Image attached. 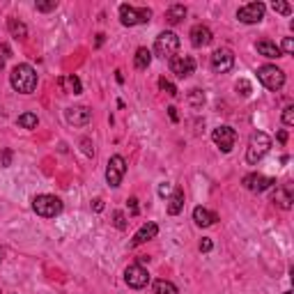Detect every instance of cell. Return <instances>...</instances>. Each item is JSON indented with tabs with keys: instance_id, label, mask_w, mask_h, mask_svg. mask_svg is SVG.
<instances>
[{
	"instance_id": "6da1fadb",
	"label": "cell",
	"mask_w": 294,
	"mask_h": 294,
	"mask_svg": "<svg viewBox=\"0 0 294 294\" xmlns=\"http://www.w3.org/2000/svg\"><path fill=\"white\" fill-rule=\"evenodd\" d=\"M10 83L16 92L30 94V92H35V87H37V72H35L30 64H16L10 74Z\"/></svg>"
},
{
	"instance_id": "7a4b0ae2",
	"label": "cell",
	"mask_w": 294,
	"mask_h": 294,
	"mask_svg": "<svg viewBox=\"0 0 294 294\" xmlns=\"http://www.w3.org/2000/svg\"><path fill=\"white\" fill-rule=\"evenodd\" d=\"M271 147V138L265 134V131H255V134L251 136V140H248V150H246V161L251 166H255L257 161L265 159V154L269 152Z\"/></svg>"
},
{
	"instance_id": "3957f363",
	"label": "cell",
	"mask_w": 294,
	"mask_h": 294,
	"mask_svg": "<svg viewBox=\"0 0 294 294\" xmlns=\"http://www.w3.org/2000/svg\"><path fill=\"white\" fill-rule=\"evenodd\" d=\"M32 209L44 218H53L62 212V200L55 198V195H48V193H42L32 200Z\"/></svg>"
},
{
	"instance_id": "277c9868",
	"label": "cell",
	"mask_w": 294,
	"mask_h": 294,
	"mask_svg": "<svg viewBox=\"0 0 294 294\" xmlns=\"http://www.w3.org/2000/svg\"><path fill=\"white\" fill-rule=\"evenodd\" d=\"M177 51H179V37L175 32H161L159 37H156V42H154V53L159 55V58H175L177 55Z\"/></svg>"
},
{
	"instance_id": "5b68a950",
	"label": "cell",
	"mask_w": 294,
	"mask_h": 294,
	"mask_svg": "<svg viewBox=\"0 0 294 294\" xmlns=\"http://www.w3.org/2000/svg\"><path fill=\"white\" fill-rule=\"evenodd\" d=\"M257 78H260L262 85L271 92L280 90V87L285 85V74H283V69H278L276 64H265V67H260L257 69Z\"/></svg>"
},
{
	"instance_id": "8992f818",
	"label": "cell",
	"mask_w": 294,
	"mask_h": 294,
	"mask_svg": "<svg viewBox=\"0 0 294 294\" xmlns=\"http://www.w3.org/2000/svg\"><path fill=\"white\" fill-rule=\"evenodd\" d=\"M124 173H126V161H124V156H120V154L111 156V161H108V166H106V182L111 184L113 188L120 186L122 177H124Z\"/></svg>"
},
{
	"instance_id": "52a82bcc",
	"label": "cell",
	"mask_w": 294,
	"mask_h": 294,
	"mask_svg": "<svg viewBox=\"0 0 294 294\" xmlns=\"http://www.w3.org/2000/svg\"><path fill=\"white\" fill-rule=\"evenodd\" d=\"M265 12H267V7L262 5V3H248V5L239 7L237 19H239L241 23H260V21L265 19Z\"/></svg>"
},
{
	"instance_id": "ba28073f",
	"label": "cell",
	"mask_w": 294,
	"mask_h": 294,
	"mask_svg": "<svg viewBox=\"0 0 294 294\" xmlns=\"http://www.w3.org/2000/svg\"><path fill=\"white\" fill-rule=\"evenodd\" d=\"M212 140L221 147V152H232V147H235L237 143V131L232 129V126H218V129H214L212 134Z\"/></svg>"
},
{
	"instance_id": "9c48e42d",
	"label": "cell",
	"mask_w": 294,
	"mask_h": 294,
	"mask_svg": "<svg viewBox=\"0 0 294 294\" xmlns=\"http://www.w3.org/2000/svg\"><path fill=\"white\" fill-rule=\"evenodd\" d=\"M232 67H235V55L230 48H218L212 53V69L216 74H227Z\"/></svg>"
},
{
	"instance_id": "30bf717a",
	"label": "cell",
	"mask_w": 294,
	"mask_h": 294,
	"mask_svg": "<svg viewBox=\"0 0 294 294\" xmlns=\"http://www.w3.org/2000/svg\"><path fill=\"white\" fill-rule=\"evenodd\" d=\"M170 72L177 78H188L195 72V60L191 55H175V58H170Z\"/></svg>"
},
{
	"instance_id": "8fae6325",
	"label": "cell",
	"mask_w": 294,
	"mask_h": 294,
	"mask_svg": "<svg viewBox=\"0 0 294 294\" xmlns=\"http://www.w3.org/2000/svg\"><path fill=\"white\" fill-rule=\"evenodd\" d=\"M124 280L129 287L143 289L145 285L150 283V274L143 269V265H131V267H126V271H124Z\"/></svg>"
},
{
	"instance_id": "7c38bea8",
	"label": "cell",
	"mask_w": 294,
	"mask_h": 294,
	"mask_svg": "<svg viewBox=\"0 0 294 294\" xmlns=\"http://www.w3.org/2000/svg\"><path fill=\"white\" fill-rule=\"evenodd\" d=\"M271 184H276V179L265 177V175H257V173L246 175V177H244V186H246L248 191H253V193H262V191H267V188H269Z\"/></svg>"
},
{
	"instance_id": "4fadbf2b",
	"label": "cell",
	"mask_w": 294,
	"mask_h": 294,
	"mask_svg": "<svg viewBox=\"0 0 294 294\" xmlns=\"http://www.w3.org/2000/svg\"><path fill=\"white\" fill-rule=\"evenodd\" d=\"M191 44L195 48H203V46H207V44H212V39H214V35H212V30L207 28V25H203V23H198V25H193L191 28Z\"/></svg>"
},
{
	"instance_id": "5bb4252c",
	"label": "cell",
	"mask_w": 294,
	"mask_h": 294,
	"mask_svg": "<svg viewBox=\"0 0 294 294\" xmlns=\"http://www.w3.org/2000/svg\"><path fill=\"white\" fill-rule=\"evenodd\" d=\"M64 117H67V122H69V124H74V126H85L87 122H90L92 113L87 111L85 106H72V108H67Z\"/></svg>"
},
{
	"instance_id": "9a60e30c",
	"label": "cell",
	"mask_w": 294,
	"mask_h": 294,
	"mask_svg": "<svg viewBox=\"0 0 294 294\" xmlns=\"http://www.w3.org/2000/svg\"><path fill=\"white\" fill-rule=\"evenodd\" d=\"M156 232H159V225H156V223H145V225L134 235V239H131V246H140V244H145V241L154 239Z\"/></svg>"
},
{
	"instance_id": "2e32d148",
	"label": "cell",
	"mask_w": 294,
	"mask_h": 294,
	"mask_svg": "<svg viewBox=\"0 0 294 294\" xmlns=\"http://www.w3.org/2000/svg\"><path fill=\"white\" fill-rule=\"evenodd\" d=\"M193 221H195V225H200V227H209L218 221V216L205 207H195L193 209Z\"/></svg>"
},
{
	"instance_id": "e0dca14e",
	"label": "cell",
	"mask_w": 294,
	"mask_h": 294,
	"mask_svg": "<svg viewBox=\"0 0 294 294\" xmlns=\"http://www.w3.org/2000/svg\"><path fill=\"white\" fill-rule=\"evenodd\" d=\"M182 209H184V191L182 188H175L170 200H168V214L170 216H177Z\"/></svg>"
},
{
	"instance_id": "ac0fdd59",
	"label": "cell",
	"mask_w": 294,
	"mask_h": 294,
	"mask_svg": "<svg viewBox=\"0 0 294 294\" xmlns=\"http://www.w3.org/2000/svg\"><path fill=\"white\" fill-rule=\"evenodd\" d=\"M150 62H152V51L150 48H138L136 55H134V67L143 72V69L150 67Z\"/></svg>"
},
{
	"instance_id": "d6986e66",
	"label": "cell",
	"mask_w": 294,
	"mask_h": 294,
	"mask_svg": "<svg viewBox=\"0 0 294 294\" xmlns=\"http://www.w3.org/2000/svg\"><path fill=\"white\" fill-rule=\"evenodd\" d=\"M120 21L122 25H136L138 23V10L131 5H120Z\"/></svg>"
},
{
	"instance_id": "ffe728a7",
	"label": "cell",
	"mask_w": 294,
	"mask_h": 294,
	"mask_svg": "<svg viewBox=\"0 0 294 294\" xmlns=\"http://www.w3.org/2000/svg\"><path fill=\"white\" fill-rule=\"evenodd\" d=\"M255 48H257V53L260 55H265V58H280V48L276 46L274 42H257L255 44Z\"/></svg>"
},
{
	"instance_id": "44dd1931",
	"label": "cell",
	"mask_w": 294,
	"mask_h": 294,
	"mask_svg": "<svg viewBox=\"0 0 294 294\" xmlns=\"http://www.w3.org/2000/svg\"><path fill=\"white\" fill-rule=\"evenodd\" d=\"M274 203L280 205L283 209H289V207H292V193H289L287 186H283V188H278V191H276Z\"/></svg>"
},
{
	"instance_id": "7402d4cb",
	"label": "cell",
	"mask_w": 294,
	"mask_h": 294,
	"mask_svg": "<svg viewBox=\"0 0 294 294\" xmlns=\"http://www.w3.org/2000/svg\"><path fill=\"white\" fill-rule=\"evenodd\" d=\"M184 16H186V7H184V5H173L168 10V14H166V19H168L170 25H177Z\"/></svg>"
},
{
	"instance_id": "603a6c76",
	"label": "cell",
	"mask_w": 294,
	"mask_h": 294,
	"mask_svg": "<svg viewBox=\"0 0 294 294\" xmlns=\"http://www.w3.org/2000/svg\"><path fill=\"white\" fill-rule=\"evenodd\" d=\"M152 289H154V294H179L177 285H173L170 280H154Z\"/></svg>"
},
{
	"instance_id": "cb8c5ba5",
	"label": "cell",
	"mask_w": 294,
	"mask_h": 294,
	"mask_svg": "<svg viewBox=\"0 0 294 294\" xmlns=\"http://www.w3.org/2000/svg\"><path fill=\"white\" fill-rule=\"evenodd\" d=\"M7 28H10V32L14 35L16 39H25L28 37V28H25L21 21H16V19H10L7 21Z\"/></svg>"
},
{
	"instance_id": "d4e9b609",
	"label": "cell",
	"mask_w": 294,
	"mask_h": 294,
	"mask_svg": "<svg viewBox=\"0 0 294 294\" xmlns=\"http://www.w3.org/2000/svg\"><path fill=\"white\" fill-rule=\"evenodd\" d=\"M16 124L23 126V129H37L39 120H37V115H35V113H23V115H19Z\"/></svg>"
},
{
	"instance_id": "484cf974",
	"label": "cell",
	"mask_w": 294,
	"mask_h": 294,
	"mask_svg": "<svg viewBox=\"0 0 294 294\" xmlns=\"http://www.w3.org/2000/svg\"><path fill=\"white\" fill-rule=\"evenodd\" d=\"M188 104H191L193 108H203V104H205L203 90H191L188 92Z\"/></svg>"
},
{
	"instance_id": "4316f807",
	"label": "cell",
	"mask_w": 294,
	"mask_h": 294,
	"mask_svg": "<svg viewBox=\"0 0 294 294\" xmlns=\"http://www.w3.org/2000/svg\"><path fill=\"white\" fill-rule=\"evenodd\" d=\"M64 83H67V85H69V92H74V94H81V92H83L81 81H78L76 76H69L67 81H64V78H62V81H60V85H64Z\"/></svg>"
},
{
	"instance_id": "83f0119b",
	"label": "cell",
	"mask_w": 294,
	"mask_h": 294,
	"mask_svg": "<svg viewBox=\"0 0 294 294\" xmlns=\"http://www.w3.org/2000/svg\"><path fill=\"white\" fill-rule=\"evenodd\" d=\"M35 7H37V12H53L58 7V3L55 0H39Z\"/></svg>"
},
{
	"instance_id": "f1b7e54d",
	"label": "cell",
	"mask_w": 294,
	"mask_h": 294,
	"mask_svg": "<svg viewBox=\"0 0 294 294\" xmlns=\"http://www.w3.org/2000/svg\"><path fill=\"white\" fill-rule=\"evenodd\" d=\"M274 12H278V14L289 16V14H292V7H289L287 3H283V0H276V3H274Z\"/></svg>"
},
{
	"instance_id": "f546056e",
	"label": "cell",
	"mask_w": 294,
	"mask_h": 294,
	"mask_svg": "<svg viewBox=\"0 0 294 294\" xmlns=\"http://www.w3.org/2000/svg\"><path fill=\"white\" fill-rule=\"evenodd\" d=\"M283 124H287V126L294 124V106H285V111H283Z\"/></svg>"
},
{
	"instance_id": "4dcf8cb0",
	"label": "cell",
	"mask_w": 294,
	"mask_h": 294,
	"mask_svg": "<svg viewBox=\"0 0 294 294\" xmlns=\"http://www.w3.org/2000/svg\"><path fill=\"white\" fill-rule=\"evenodd\" d=\"M159 87H161V90L168 92L170 96H177V87H175L170 81H166V78H161V81H159Z\"/></svg>"
},
{
	"instance_id": "1f68e13d",
	"label": "cell",
	"mask_w": 294,
	"mask_h": 294,
	"mask_svg": "<svg viewBox=\"0 0 294 294\" xmlns=\"http://www.w3.org/2000/svg\"><path fill=\"white\" fill-rule=\"evenodd\" d=\"M150 19H152L150 7H140L138 10V23H150Z\"/></svg>"
},
{
	"instance_id": "d6a6232c",
	"label": "cell",
	"mask_w": 294,
	"mask_h": 294,
	"mask_svg": "<svg viewBox=\"0 0 294 294\" xmlns=\"http://www.w3.org/2000/svg\"><path fill=\"white\" fill-rule=\"evenodd\" d=\"M113 223H115L117 230H124V227H126V216L122 212H115V214H113Z\"/></svg>"
},
{
	"instance_id": "836d02e7",
	"label": "cell",
	"mask_w": 294,
	"mask_h": 294,
	"mask_svg": "<svg viewBox=\"0 0 294 294\" xmlns=\"http://www.w3.org/2000/svg\"><path fill=\"white\" fill-rule=\"evenodd\" d=\"M280 53H285V55H289L294 51V42H292V37H285L283 39V44H280Z\"/></svg>"
},
{
	"instance_id": "e575fe53",
	"label": "cell",
	"mask_w": 294,
	"mask_h": 294,
	"mask_svg": "<svg viewBox=\"0 0 294 294\" xmlns=\"http://www.w3.org/2000/svg\"><path fill=\"white\" fill-rule=\"evenodd\" d=\"M10 53H12L10 46H7V44H0V69L5 67V60L10 58Z\"/></svg>"
},
{
	"instance_id": "d590c367",
	"label": "cell",
	"mask_w": 294,
	"mask_h": 294,
	"mask_svg": "<svg viewBox=\"0 0 294 294\" xmlns=\"http://www.w3.org/2000/svg\"><path fill=\"white\" fill-rule=\"evenodd\" d=\"M237 90H241L239 92L241 96H248V94H251V83H248V81H239V83H237Z\"/></svg>"
},
{
	"instance_id": "8d00e7d4",
	"label": "cell",
	"mask_w": 294,
	"mask_h": 294,
	"mask_svg": "<svg viewBox=\"0 0 294 294\" xmlns=\"http://www.w3.org/2000/svg\"><path fill=\"white\" fill-rule=\"evenodd\" d=\"M81 145H83V152H85L87 156H92V154H94V147H92L90 138H83V140H81Z\"/></svg>"
},
{
	"instance_id": "74e56055",
	"label": "cell",
	"mask_w": 294,
	"mask_h": 294,
	"mask_svg": "<svg viewBox=\"0 0 294 294\" xmlns=\"http://www.w3.org/2000/svg\"><path fill=\"white\" fill-rule=\"evenodd\" d=\"M212 248H214L212 239H203V241H200V251H203V253H209Z\"/></svg>"
},
{
	"instance_id": "f35d334b",
	"label": "cell",
	"mask_w": 294,
	"mask_h": 294,
	"mask_svg": "<svg viewBox=\"0 0 294 294\" xmlns=\"http://www.w3.org/2000/svg\"><path fill=\"white\" fill-rule=\"evenodd\" d=\"M126 203H129V212H131V216H136V214H138V200H136V198H129Z\"/></svg>"
},
{
	"instance_id": "ab89813d",
	"label": "cell",
	"mask_w": 294,
	"mask_h": 294,
	"mask_svg": "<svg viewBox=\"0 0 294 294\" xmlns=\"http://www.w3.org/2000/svg\"><path fill=\"white\" fill-rule=\"evenodd\" d=\"M168 193H170V184H161V186H159V195H161V198H166V195H168Z\"/></svg>"
},
{
	"instance_id": "60d3db41",
	"label": "cell",
	"mask_w": 294,
	"mask_h": 294,
	"mask_svg": "<svg viewBox=\"0 0 294 294\" xmlns=\"http://www.w3.org/2000/svg\"><path fill=\"white\" fill-rule=\"evenodd\" d=\"M12 164V150H5L3 152V166H10Z\"/></svg>"
},
{
	"instance_id": "b9f144b4",
	"label": "cell",
	"mask_w": 294,
	"mask_h": 294,
	"mask_svg": "<svg viewBox=\"0 0 294 294\" xmlns=\"http://www.w3.org/2000/svg\"><path fill=\"white\" fill-rule=\"evenodd\" d=\"M168 115H170V120H173V122H177V120H179L177 108H175V106H170V108H168Z\"/></svg>"
},
{
	"instance_id": "7bdbcfd3",
	"label": "cell",
	"mask_w": 294,
	"mask_h": 294,
	"mask_svg": "<svg viewBox=\"0 0 294 294\" xmlns=\"http://www.w3.org/2000/svg\"><path fill=\"white\" fill-rule=\"evenodd\" d=\"M104 209V200H94V212H102Z\"/></svg>"
},
{
	"instance_id": "ee69618b",
	"label": "cell",
	"mask_w": 294,
	"mask_h": 294,
	"mask_svg": "<svg viewBox=\"0 0 294 294\" xmlns=\"http://www.w3.org/2000/svg\"><path fill=\"white\" fill-rule=\"evenodd\" d=\"M278 140H280V143H287V134H285V131H280V134H278Z\"/></svg>"
},
{
	"instance_id": "f6af8a7d",
	"label": "cell",
	"mask_w": 294,
	"mask_h": 294,
	"mask_svg": "<svg viewBox=\"0 0 294 294\" xmlns=\"http://www.w3.org/2000/svg\"><path fill=\"white\" fill-rule=\"evenodd\" d=\"M283 294H292V289H287V292H283Z\"/></svg>"
},
{
	"instance_id": "bcb514c9",
	"label": "cell",
	"mask_w": 294,
	"mask_h": 294,
	"mask_svg": "<svg viewBox=\"0 0 294 294\" xmlns=\"http://www.w3.org/2000/svg\"><path fill=\"white\" fill-rule=\"evenodd\" d=\"M0 262H3V251H0Z\"/></svg>"
}]
</instances>
